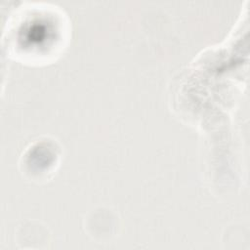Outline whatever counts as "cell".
<instances>
[{"label": "cell", "instance_id": "cell-1", "mask_svg": "<svg viewBox=\"0 0 250 250\" xmlns=\"http://www.w3.org/2000/svg\"><path fill=\"white\" fill-rule=\"evenodd\" d=\"M4 41L8 52L26 62H45L65 47L69 24L63 12L48 4H28L10 17Z\"/></svg>", "mask_w": 250, "mask_h": 250}]
</instances>
